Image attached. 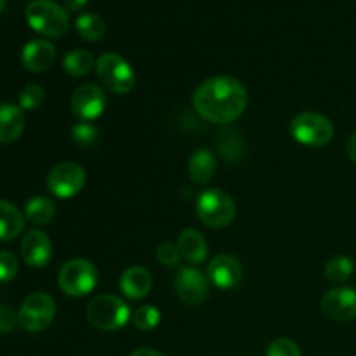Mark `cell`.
I'll return each instance as SVG.
<instances>
[{
    "instance_id": "cb8c5ba5",
    "label": "cell",
    "mask_w": 356,
    "mask_h": 356,
    "mask_svg": "<svg viewBox=\"0 0 356 356\" xmlns=\"http://www.w3.org/2000/svg\"><path fill=\"white\" fill-rule=\"evenodd\" d=\"M76 31L87 42H97L106 33V23L97 14H82L76 17Z\"/></svg>"
},
{
    "instance_id": "9c48e42d",
    "label": "cell",
    "mask_w": 356,
    "mask_h": 356,
    "mask_svg": "<svg viewBox=\"0 0 356 356\" xmlns=\"http://www.w3.org/2000/svg\"><path fill=\"white\" fill-rule=\"evenodd\" d=\"M86 186V170L75 162H61L52 167L47 176V188L54 197L73 198Z\"/></svg>"
},
{
    "instance_id": "2e32d148",
    "label": "cell",
    "mask_w": 356,
    "mask_h": 356,
    "mask_svg": "<svg viewBox=\"0 0 356 356\" xmlns=\"http://www.w3.org/2000/svg\"><path fill=\"white\" fill-rule=\"evenodd\" d=\"M153 287V278L149 271L143 266H131L122 273L120 291L125 298L138 301L146 298Z\"/></svg>"
},
{
    "instance_id": "277c9868",
    "label": "cell",
    "mask_w": 356,
    "mask_h": 356,
    "mask_svg": "<svg viewBox=\"0 0 356 356\" xmlns=\"http://www.w3.org/2000/svg\"><path fill=\"white\" fill-rule=\"evenodd\" d=\"M197 216L209 228H225L236 216V204L232 195L219 188H209L197 198Z\"/></svg>"
},
{
    "instance_id": "d590c367",
    "label": "cell",
    "mask_w": 356,
    "mask_h": 356,
    "mask_svg": "<svg viewBox=\"0 0 356 356\" xmlns=\"http://www.w3.org/2000/svg\"><path fill=\"white\" fill-rule=\"evenodd\" d=\"M3 6H6V0H0V13H2Z\"/></svg>"
},
{
    "instance_id": "484cf974",
    "label": "cell",
    "mask_w": 356,
    "mask_h": 356,
    "mask_svg": "<svg viewBox=\"0 0 356 356\" xmlns=\"http://www.w3.org/2000/svg\"><path fill=\"white\" fill-rule=\"evenodd\" d=\"M160 318H162V315H160L159 308H155L153 305H143L132 313L131 322L141 332H149V330L156 329V325L160 323Z\"/></svg>"
},
{
    "instance_id": "f546056e",
    "label": "cell",
    "mask_w": 356,
    "mask_h": 356,
    "mask_svg": "<svg viewBox=\"0 0 356 356\" xmlns=\"http://www.w3.org/2000/svg\"><path fill=\"white\" fill-rule=\"evenodd\" d=\"M266 356H302L301 350H299L298 344L292 339L287 337H280V339H275L273 343L268 346Z\"/></svg>"
},
{
    "instance_id": "7c38bea8",
    "label": "cell",
    "mask_w": 356,
    "mask_h": 356,
    "mask_svg": "<svg viewBox=\"0 0 356 356\" xmlns=\"http://www.w3.org/2000/svg\"><path fill=\"white\" fill-rule=\"evenodd\" d=\"M176 291L188 306H200L209 296V278L197 268H183L176 278Z\"/></svg>"
},
{
    "instance_id": "f1b7e54d",
    "label": "cell",
    "mask_w": 356,
    "mask_h": 356,
    "mask_svg": "<svg viewBox=\"0 0 356 356\" xmlns=\"http://www.w3.org/2000/svg\"><path fill=\"white\" fill-rule=\"evenodd\" d=\"M156 259L160 261V264H163L167 268H177L183 257H181L179 249H177V243L163 242L156 249Z\"/></svg>"
},
{
    "instance_id": "5bb4252c",
    "label": "cell",
    "mask_w": 356,
    "mask_h": 356,
    "mask_svg": "<svg viewBox=\"0 0 356 356\" xmlns=\"http://www.w3.org/2000/svg\"><path fill=\"white\" fill-rule=\"evenodd\" d=\"M21 256L31 268H44L51 263L52 243L42 229H30L21 242Z\"/></svg>"
},
{
    "instance_id": "d6a6232c",
    "label": "cell",
    "mask_w": 356,
    "mask_h": 356,
    "mask_svg": "<svg viewBox=\"0 0 356 356\" xmlns=\"http://www.w3.org/2000/svg\"><path fill=\"white\" fill-rule=\"evenodd\" d=\"M65 2V7L68 10H80L87 6L89 0H63Z\"/></svg>"
},
{
    "instance_id": "4316f807",
    "label": "cell",
    "mask_w": 356,
    "mask_h": 356,
    "mask_svg": "<svg viewBox=\"0 0 356 356\" xmlns=\"http://www.w3.org/2000/svg\"><path fill=\"white\" fill-rule=\"evenodd\" d=\"M97 138H99V131L92 122H82L75 124L72 127V139L75 145L82 146V148H89V146L96 145Z\"/></svg>"
},
{
    "instance_id": "ac0fdd59",
    "label": "cell",
    "mask_w": 356,
    "mask_h": 356,
    "mask_svg": "<svg viewBox=\"0 0 356 356\" xmlns=\"http://www.w3.org/2000/svg\"><path fill=\"white\" fill-rule=\"evenodd\" d=\"M24 131V113L19 106L0 104V143L9 145L17 141Z\"/></svg>"
},
{
    "instance_id": "4dcf8cb0",
    "label": "cell",
    "mask_w": 356,
    "mask_h": 356,
    "mask_svg": "<svg viewBox=\"0 0 356 356\" xmlns=\"http://www.w3.org/2000/svg\"><path fill=\"white\" fill-rule=\"evenodd\" d=\"M19 263L9 250H0V282H10L17 275Z\"/></svg>"
},
{
    "instance_id": "9a60e30c",
    "label": "cell",
    "mask_w": 356,
    "mask_h": 356,
    "mask_svg": "<svg viewBox=\"0 0 356 356\" xmlns=\"http://www.w3.org/2000/svg\"><path fill=\"white\" fill-rule=\"evenodd\" d=\"M21 61H23L24 68L31 73L47 72L52 63L56 61L54 44L49 40H42V38L28 42L21 51Z\"/></svg>"
},
{
    "instance_id": "8992f818",
    "label": "cell",
    "mask_w": 356,
    "mask_h": 356,
    "mask_svg": "<svg viewBox=\"0 0 356 356\" xmlns=\"http://www.w3.org/2000/svg\"><path fill=\"white\" fill-rule=\"evenodd\" d=\"M291 134L299 145L309 148H322L327 146L334 138V125L325 115L315 111H302L296 115L291 122Z\"/></svg>"
},
{
    "instance_id": "603a6c76",
    "label": "cell",
    "mask_w": 356,
    "mask_h": 356,
    "mask_svg": "<svg viewBox=\"0 0 356 356\" xmlns=\"http://www.w3.org/2000/svg\"><path fill=\"white\" fill-rule=\"evenodd\" d=\"M94 66H96V59L89 51H83V49H75V51L68 52L63 59V68L72 76L87 75V73L92 72Z\"/></svg>"
},
{
    "instance_id": "6da1fadb",
    "label": "cell",
    "mask_w": 356,
    "mask_h": 356,
    "mask_svg": "<svg viewBox=\"0 0 356 356\" xmlns=\"http://www.w3.org/2000/svg\"><path fill=\"white\" fill-rule=\"evenodd\" d=\"M249 104L245 86L235 76L221 75L204 80L193 94V108L204 120L226 125L243 115Z\"/></svg>"
},
{
    "instance_id": "83f0119b",
    "label": "cell",
    "mask_w": 356,
    "mask_h": 356,
    "mask_svg": "<svg viewBox=\"0 0 356 356\" xmlns=\"http://www.w3.org/2000/svg\"><path fill=\"white\" fill-rule=\"evenodd\" d=\"M19 108L26 111H33L37 108L42 106L44 103V89L35 83H30V86H24L19 92Z\"/></svg>"
},
{
    "instance_id": "5b68a950",
    "label": "cell",
    "mask_w": 356,
    "mask_h": 356,
    "mask_svg": "<svg viewBox=\"0 0 356 356\" xmlns=\"http://www.w3.org/2000/svg\"><path fill=\"white\" fill-rule=\"evenodd\" d=\"M99 82L113 94H129L136 86V73L127 59L117 52H104L96 59Z\"/></svg>"
},
{
    "instance_id": "836d02e7",
    "label": "cell",
    "mask_w": 356,
    "mask_h": 356,
    "mask_svg": "<svg viewBox=\"0 0 356 356\" xmlns=\"http://www.w3.org/2000/svg\"><path fill=\"white\" fill-rule=\"evenodd\" d=\"M346 153H348V156H350V160H353V162L356 163V132L351 136L350 141H348Z\"/></svg>"
},
{
    "instance_id": "30bf717a",
    "label": "cell",
    "mask_w": 356,
    "mask_h": 356,
    "mask_svg": "<svg viewBox=\"0 0 356 356\" xmlns=\"http://www.w3.org/2000/svg\"><path fill=\"white\" fill-rule=\"evenodd\" d=\"M108 104L106 92L97 83H83L72 94L70 106L73 115L82 122H92L104 113Z\"/></svg>"
},
{
    "instance_id": "ba28073f",
    "label": "cell",
    "mask_w": 356,
    "mask_h": 356,
    "mask_svg": "<svg viewBox=\"0 0 356 356\" xmlns=\"http://www.w3.org/2000/svg\"><path fill=\"white\" fill-rule=\"evenodd\" d=\"M19 325L28 332H42L52 323L56 316V302L45 292H33L21 305Z\"/></svg>"
},
{
    "instance_id": "d4e9b609",
    "label": "cell",
    "mask_w": 356,
    "mask_h": 356,
    "mask_svg": "<svg viewBox=\"0 0 356 356\" xmlns=\"http://www.w3.org/2000/svg\"><path fill=\"white\" fill-rule=\"evenodd\" d=\"M353 261L346 256H337L332 257L329 263L323 268V273H325V278L332 284H344L351 278L353 275Z\"/></svg>"
},
{
    "instance_id": "44dd1931",
    "label": "cell",
    "mask_w": 356,
    "mask_h": 356,
    "mask_svg": "<svg viewBox=\"0 0 356 356\" xmlns=\"http://www.w3.org/2000/svg\"><path fill=\"white\" fill-rule=\"evenodd\" d=\"M216 148H218L219 155L226 160V162H238L245 152V143H243L242 136L235 129H225L218 134L216 139Z\"/></svg>"
},
{
    "instance_id": "1f68e13d",
    "label": "cell",
    "mask_w": 356,
    "mask_h": 356,
    "mask_svg": "<svg viewBox=\"0 0 356 356\" xmlns=\"http://www.w3.org/2000/svg\"><path fill=\"white\" fill-rule=\"evenodd\" d=\"M19 323V316L10 306L0 305V334H9Z\"/></svg>"
},
{
    "instance_id": "7a4b0ae2",
    "label": "cell",
    "mask_w": 356,
    "mask_h": 356,
    "mask_svg": "<svg viewBox=\"0 0 356 356\" xmlns=\"http://www.w3.org/2000/svg\"><path fill=\"white\" fill-rule=\"evenodd\" d=\"M24 14H26V21L31 30L44 37H63L70 28V17L66 9L52 0H33L28 3Z\"/></svg>"
},
{
    "instance_id": "e0dca14e",
    "label": "cell",
    "mask_w": 356,
    "mask_h": 356,
    "mask_svg": "<svg viewBox=\"0 0 356 356\" xmlns=\"http://www.w3.org/2000/svg\"><path fill=\"white\" fill-rule=\"evenodd\" d=\"M177 249H179L181 257L190 264H202L207 259V240L198 229H183L177 236Z\"/></svg>"
},
{
    "instance_id": "3957f363",
    "label": "cell",
    "mask_w": 356,
    "mask_h": 356,
    "mask_svg": "<svg viewBox=\"0 0 356 356\" xmlns=\"http://www.w3.org/2000/svg\"><path fill=\"white\" fill-rule=\"evenodd\" d=\"M86 315L90 325L96 327L97 330H103V332H113V330L122 329L132 316L131 309L125 305L124 299L111 294L96 296L87 305Z\"/></svg>"
},
{
    "instance_id": "ffe728a7",
    "label": "cell",
    "mask_w": 356,
    "mask_h": 356,
    "mask_svg": "<svg viewBox=\"0 0 356 356\" xmlns=\"http://www.w3.org/2000/svg\"><path fill=\"white\" fill-rule=\"evenodd\" d=\"M24 228V216L7 200H0V242H10Z\"/></svg>"
},
{
    "instance_id": "8fae6325",
    "label": "cell",
    "mask_w": 356,
    "mask_h": 356,
    "mask_svg": "<svg viewBox=\"0 0 356 356\" xmlns=\"http://www.w3.org/2000/svg\"><path fill=\"white\" fill-rule=\"evenodd\" d=\"M320 312L336 322H348L356 318V289L336 287L325 292L320 301Z\"/></svg>"
},
{
    "instance_id": "e575fe53",
    "label": "cell",
    "mask_w": 356,
    "mask_h": 356,
    "mask_svg": "<svg viewBox=\"0 0 356 356\" xmlns=\"http://www.w3.org/2000/svg\"><path fill=\"white\" fill-rule=\"evenodd\" d=\"M129 356H165V355L160 353V351L156 350H149V348H139V350L132 351Z\"/></svg>"
},
{
    "instance_id": "4fadbf2b",
    "label": "cell",
    "mask_w": 356,
    "mask_h": 356,
    "mask_svg": "<svg viewBox=\"0 0 356 356\" xmlns=\"http://www.w3.org/2000/svg\"><path fill=\"white\" fill-rule=\"evenodd\" d=\"M242 264L235 256H229V254H219L207 266V278L222 291L235 289L242 282Z\"/></svg>"
},
{
    "instance_id": "52a82bcc",
    "label": "cell",
    "mask_w": 356,
    "mask_h": 356,
    "mask_svg": "<svg viewBox=\"0 0 356 356\" xmlns=\"http://www.w3.org/2000/svg\"><path fill=\"white\" fill-rule=\"evenodd\" d=\"M58 284L65 294L82 298L90 294L97 285V268L89 259H70L59 270Z\"/></svg>"
},
{
    "instance_id": "d6986e66",
    "label": "cell",
    "mask_w": 356,
    "mask_h": 356,
    "mask_svg": "<svg viewBox=\"0 0 356 356\" xmlns=\"http://www.w3.org/2000/svg\"><path fill=\"white\" fill-rule=\"evenodd\" d=\"M218 167V159L211 149L200 148L190 156L188 162V174H190L191 181L197 184H205L212 179Z\"/></svg>"
},
{
    "instance_id": "7402d4cb",
    "label": "cell",
    "mask_w": 356,
    "mask_h": 356,
    "mask_svg": "<svg viewBox=\"0 0 356 356\" xmlns=\"http://www.w3.org/2000/svg\"><path fill=\"white\" fill-rule=\"evenodd\" d=\"M24 216L33 225H49L56 216V205L47 197H33L28 200L26 207H24Z\"/></svg>"
}]
</instances>
